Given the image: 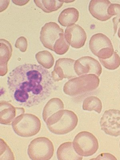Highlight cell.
Returning <instances> with one entry per match:
<instances>
[{"mask_svg": "<svg viewBox=\"0 0 120 160\" xmlns=\"http://www.w3.org/2000/svg\"></svg>", "mask_w": 120, "mask_h": 160, "instance_id": "4dcf8cb0", "label": "cell"}, {"mask_svg": "<svg viewBox=\"0 0 120 160\" xmlns=\"http://www.w3.org/2000/svg\"><path fill=\"white\" fill-rule=\"evenodd\" d=\"M12 2L16 5L19 6H23L26 5L28 2L29 1H12Z\"/></svg>", "mask_w": 120, "mask_h": 160, "instance_id": "4316f807", "label": "cell"}, {"mask_svg": "<svg viewBox=\"0 0 120 160\" xmlns=\"http://www.w3.org/2000/svg\"><path fill=\"white\" fill-rule=\"evenodd\" d=\"M90 50L99 58L107 59L113 54V46L111 40L106 35L98 33L93 35L89 43Z\"/></svg>", "mask_w": 120, "mask_h": 160, "instance_id": "52a82bcc", "label": "cell"}, {"mask_svg": "<svg viewBox=\"0 0 120 160\" xmlns=\"http://www.w3.org/2000/svg\"><path fill=\"white\" fill-rule=\"evenodd\" d=\"M99 83V78L95 74H83L69 80L64 85L63 91L69 96H77L95 90Z\"/></svg>", "mask_w": 120, "mask_h": 160, "instance_id": "3957f363", "label": "cell"}, {"mask_svg": "<svg viewBox=\"0 0 120 160\" xmlns=\"http://www.w3.org/2000/svg\"><path fill=\"white\" fill-rule=\"evenodd\" d=\"M99 59L103 67L108 70L116 69L120 66V57L115 52L111 57L107 59Z\"/></svg>", "mask_w": 120, "mask_h": 160, "instance_id": "7402d4cb", "label": "cell"}, {"mask_svg": "<svg viewBox=\"0 0 120 160\" xmlns=\"http://www.w3.org/2000/svg\"><path fill=\"white\" fill-rule=\"evenodd\" d=\"M63 1V2H67V3H69V2H73V1Z\"/></svg>", "mask_w": 120, "mask_h": 160, "instance_id": "83f0119b", "label": "cell"}, {"mask_svg": "<svg viewBox=\"0 0 120 160\" xmlns=\"http://www.w3.org/2000/svg\"><path fill=\"white\" fill-rule=\"evenodd\" d=\"M64 108V103L61 99L58 98H52L43 108L42 114L43 120L46 122L47 119L54 113Z\"/></svg>", "mask_w": 120, "mask_h": 160, "instance_id": "ac0fdd59", "label": "cell"}, {"mask_svg": "<svg viewBox=\"0 0 120 160\" xmlns=\"http://www.w3.org/2000/svg\"><path fill=\"white\" fill-rule=\"evenodd\" d=\"M23 108L15 107L12 104L5 101L0 103V123L5 125H11L15 118L24 113Z\"/></svg>", "mask_w": 120, "mask_h": 160, "instance_id": "4fadbf2b", "label": "cell"}, {"mask_svg": "<svg viewBox=\"0 0 120 160\" xmlns=\"http://www.w3.org/2000/svg\"><path fill=\"white\" fill-rule=\"evenodd\" d=\"M12 45L4 39L0 40V75H6L8 71V62L12 57Z\"/></svg>", "mask_w": 120, "mask_h": 160, "instance_id": "9a60e30c", "label": "cell"}, {"mask_svg": "<svg viewBox=\"0 0 120 160\" xmlns=\"http://www.w3.org/2000/svg\"><path fill=\"white\" fill-rule=\"evenodd\" d=\"M73 144L78 154L86 157L95 153L99 147L97 138L93 134L87 131L78 133L74 139Z\"/></svg>", "mask_w": 120, "mask_h": 160, "instance_id": "8992f818", "label": "cell"}, {"mask_svg": "<svg viewBox=\"0 0 120 160\" xmlns=\"http://www.w3.org/2000/svg\"><path fill=\"white\" fill-rule=\"evenodd\" d=\"M15 46L16 48L19 49L21 52H25L28 47V42L26 38L23 36L19 38L16 41Z\"/></svg>", "mask_w": 120, "mask_h": 160, "instance_id": "484cf974", "label": "cell"}, {"mask_svg": "<svg viewBox=\"0 0 120 160\" xmlns=\"http://www.w3.org/2000/svg\"><path fill=\"white\" fill-rule=\"evenodd\" d=\"M75 60L69 58H60L57 60L54 71L52 72L53 79L55 82L63 78L70 79L76 77L74 69Z\"/></svg>", "mask_w": 120, "mask_h": 160, "instance_id": "9c48e42d", "label": "cell"}, {"mask_svg": "<svg viewBox=\"0 0 120 160\" xmlns=\"http://www.w3.org/2000/svg\"><path fill=\"white\" fill-rule=\"evenodd\" d=\"M54 147L51 140L40 137L32 140L29 145L27 152L33 160H49L53 155Z\"/></svg>", "mask_w": 120, "mask_h": 160, "instance_id": "5b68a950", "label": "cell"}, {"mask_svg": "<svg viewBox=\"0 0 120 160\" xmlns=\"http://www.w3.org/2000/svg\"><path fill=\"white\" fill-rule=\"evenodd\" d=\"M65 36L70 45L76 49L83 47L87 39L84 29L77 24L67 27L65 29Z\"/></svg>", "mask_w": 120, "mask_h": 160, "instance_id": "7c38bea8", "label": "cell"}, {"mask_svg": "<svg viewBox=\"0 0 120 160\" xmlns=\"http://www.w3.org/2000/svg\"><path fill=\"white\" fill-rule=\"evenodd\" d=\"M13 152L7 143L1 139V160H14Z\"/></svg>", "mask_w": 120, "mask_h": 160, "instance_id": "d4e9b609", "label": "cell"}, {"mask_svg": "<svg viewBox=\"0 0 120 160\" xmlns=\"http://www.w3.org/2000/svg\"><path fill=\"white\" fill-rule=\"evenodd\" d=\"M34 2L38 8L47 13L58 10L63 4L62 1L59 0H35Z\"/></svg>", "mask_w": 120, "mask_h": 160, "instance_id": "d6986e66", "label": "cell"}, {"mask_svg": "<svg viewBox=\"0 0 120 160\" xmlns=\"http://www.w3.org/2000/svg\"><path fill=\"white\" fill-rule=\"evenodd\" d=\"M111 2L108 0H92L89 3V12L93 17L102 22L109 19L108 9Z\"/></svg>", "mask_w": 120, "mask_h": 160, "instance_id": "5bb4252c", "label": "cell"}, {"mask_svg": "<svg viewBox=\"0 0 120 160\" xmlns=\"http://www.w3.org/2000/svg\"><path fill=\"white\" fill-rule=\"evenodd\" d=\"M70 45L65 39L64 33H61L59 39L56 42L54 46L53 50L57 54L63 55L68 51Z\"/></svg>", "mask_w": 120, "mask_h": 160, "instance_id": "603a6c76", "label": "cell"}, {"mask_svg": "<svg viewBox=\"0 0 120 160\" xmlns=\"http://www.w3.org/2000/svg\"><path fill=\"white\" fill-rule=\"evenodd\" d=\"M15 133L21 137H33L39 132L41 128V122L35 115L23 113L15 118L12 123Z\"/></svg>", "mask_w": 120, "mask_h": 160, "instance_id": "277c9868", "label": "cell"}, {"mask_svg": "<svg viewBox=\"0 0 120 160\" xmlns=\"http://www.w3.org/2000/svg\"><path fill=\"white\" fill-rule=\"evenodd\" d=\"M74 69L76 75L80 76L87 74H95L99 77L102 68L99 62L91 57L80 58L75 62Z\"/></svg>", "mask_w": 120, "mask_h": 160, "instance_id": "8fae6325", "label": "cell"}, {"mask_svg": "<svg viewBox=\"0 0 120 160\" xmlns=\"http://www.w3.org/2000/svg\"><path fill=\"white\" fill-rule=\"evenodd\" d=\"M57 157L59 160H81L83 156L76 153L73 142H66L61 144L57 151Z\"/></svg>", "mask_w": 120, "mask_h": 160, "instance_id": "2e32d148", "label": "cell"}, {"mask_svg": "<svg viewBox=\"0 0 120 160\" xmlns=\"http://www.w3.org/2000/svg\"></svg>", "mask_w": 120, "mask_h": 160, "instance_id": "f546056e", "label": "cell"}, {"mask_svg": "<svg viewBox=\"0 0 120 160\" xmlns=\"http://www.w3.org/2000/svg\"><path fill=\"white\" fill-rule=\"evenodd\" d=\"M79 12L75 8L65 9L61 12L58 18V22L61 26L68 27L75 25L79 18Z\"/></svg>", "mask_w": 120, "mask_h": 160, "instance_id": "e0dca14e", "label": "cell"}, {"mask_svg": "<svg viewBox=\"0 0 120 160\" xmlns=\"http://www.w3.org/2000/svg\"><path fill=\"white\" fill-rule=\"evenodd\" d=\"M78 118L73 112L60 110L54 113L46 122L47 127L52 133L64 135L72 132L77 126Z\"/></svg>", "mask_w": 120, "mask_h": 160, "instance_id": "7a4b0ae2", "label": "cell"}, {"mask_svg": "<svg viewBox=\"0 0 120 160\" xmlns=\"http://www.w3.org/2000/svg\"><path fill=\"white\" fill-rule=\"evenodd\" d=\"M7 84L15 102L26 108L45 100L56 88L49 71L41 66L30 64L19 65L11 71Z\"/></svg>", "mask_w": 120, "mask_h": 160, "instance_id": "6da1fadb", "label": "cell"}, {"mask_svg": "<svg viewBox=\"0 0 120 160\" xmlns=\"http://www.w3.org/2000/svg\"><path fill=\"white\" fill-rule=\"evenodd\" d=\"M38 62L46 69H50L53 67L54 60L53 55L47 50L39 52L35 55Z\"/></svg>", "mask_w": 120, "mask_h": 160, "instance_id": "44dd1931", "label": "cell"}, {"mask_svg": "<svg viewBox=\"0 0 120 160\" xmlns=\"http://www.w3.org/2000/svg\"><path fill=\"white\" fill-rule=\"evenodd\" d=\"M62 33H64L63 29L56 23L49 22L42 28L40 32V41L44 47L53 51L56 42Z\"/></svg>", "mask_w": 120, "mask_h": 160, "instance_id": "30bf717a", "label": "cell"}, {"mask_svg": "<svg viewBox=\"0 0 120 160\" xmlns=\"http://www.w3.org/2000/svg\"><path fill=\"white\" fill-rule=\"evenodd\" d=\"M108 12L109 15L112 17L116 16L113 19V23L114 35L116 33L118 25L120 23V5L118 4H111L108 7Z\"/></svg>", "mask_w": 120, "mask_h": 160, "instance_id": "cb8c5ba5", "label": "cell"}, {"mask_svg": "<svg viewBox=\"0 0 120 160\" xmlns=\"http://www.w3.org/2000/svg\"><path fill=\"white\" fill-rule=\"evenodd\" d=\"M101 130L106 134L113 137L120 136V111L111 109L106 110L100 119Z\"/></svg>", "mask_w": 120, "mask_h": 160, "instance_id": "ba28073f", "label": "cell"}, {"mask_svg": "<svg viewBox=\"0 0 120 160\" xmlns=\"http://www.w3.org/2000/svg\"><path fill=\"white\" fill-rule=\"evenodd\" d=\"M118 37H119V38H120V27L119 28V29H118Z\"/></svg>", "mask_w": 120, "mask_h": 160, "instance_id": "f1b7e54d", "label": "cell"}, {"mask_svg": "<svg viewBox=\"0 0 120 160\" xmlns=\"http://www.w3.org/2000/svg\"><path fill=\"white\" fill-rule=\"evenodd\" d=\"M83 109L90 112L95 111L100 113L102 109V103L101 100L97 97H89L83 101Z\"/></svg>", "mask_w": 120, "mask_h": 160, "instance_id": "ffe728a7", "label": "cell"}]
</instances>
